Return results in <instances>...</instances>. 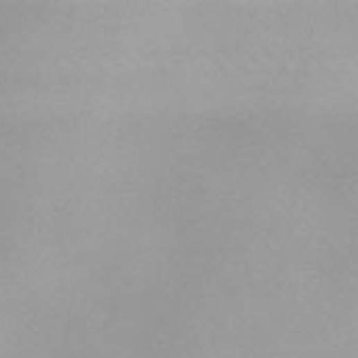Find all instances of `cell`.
<instances>
[]
</instances>
